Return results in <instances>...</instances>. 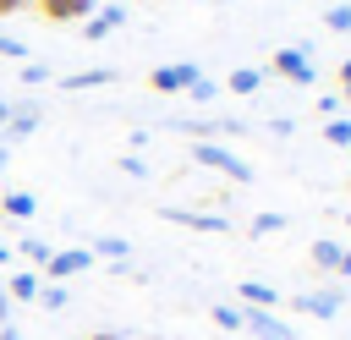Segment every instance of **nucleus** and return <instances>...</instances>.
<instances>
[{"label":"nucleus","instance_id":"f257e3e1","mask_svg":"<svg viewBox=\"0 0 351 340\" xmlns=\"http://www.w3.org/2000/svg\"><path fill=\"white\" fill-rule=\"evenodd\" d=\"M192 159H197L203 170H219V175H225V181H236V186H247V181H252V165H247L241 154L219 148V143H192Z\"/></svg>","mask_w":351,"mask_h":340},{"label":"nucleus","instance_id":"f03ea898","mask_svg":"<svg viewBox=\"0 0 351 340\" xmlns=\"http://www.w3.org/2000/svg\"><path fill=\"white\" fill-rule=\"evenodd\" d=\"M291 307H296V313H307V318H318V324H329V318L346 307V291H340V285H324V291H302V296H291Z\"/></svg>","mask_w":351,"mask_h":340},{"label":"nucleus","instance_id":"7ed1b4c3","mask_svg":"<svg viewBox=\"0 0 351 340\" xmlns=\"http://www.w3.org/2000/svg\"><path fill=\"white\" fill-rule=\"evenodd\" d=\"M241 329H247L252 340H296V329H291L280 313H269V307H241Z\"/></svg>","mask_w":351,"mask_h":340},{"label":"nucleus","instance_id":"20e7f679","mask_svg":"<svg viewBox=\"0 0 351 340\" xmlns=\"http://www.w3.org/2000/svg\"><path fill=\"white\" fill-rule=\"evenodd\" d=\"M197 77H203L197 60H176V66H154V71H148V88H154V93H186Z\"/></svg>","mask_w":351,"mask_h":340},{"label":"nucleus","instance_id":"39448f33","mask_svg":"<svg viewBox=\"0 0 351 340\" xmlns=\"http://www.w3.org/2000/svg\"><path fill=\"white\" fill-rule=\"evenodd\" d=\"M93 269V252L88 247H60V252H49V263H44V280L49 285H60V280H71V274H88Z\"/></svg>","mask_w":351,"mask_h":340},{"label":"nucleus","instance_id":"423d86ee","mask_svg":"<svg viewBox=\"0 0 351 340\" xmlns=\"http://www.w3.org/2000/svg\"><path fill=\"white\" fill-rule=\"evenodd\" d=\"M269 71H280L285 82H302V88H313V60H307V49H296V44L274 49V55H269Z\"/></svg>","mask_w":351,"mask_h":340},{"label":"nucleus","instance_id":"0eeeda50","mask_svg":"<svg viewBox=\"0 0 351 340\" xmlns=\"http://www.w3.org/2000/svg\"><path fill=\"white\" fill-rule=\"evenodd\" d=\"M27 11H38L44 22H82L99 11V0H33Z\"/></svg>","mask_w":351,"mask_h":340},{"label":"nucleus","instance_id":"6e6552de","mask_svg":"<svg viewBox=\"0 0 351 340\" xmlns=\"http://www.w3.org/2000/svg\"><path fill=\"white\" fill-rule=\"evenodd\" d=\"M170 225H186V230H208V236H230V219L225 214H197V208H165Z\"/></svg>","mask_w":351,"mask_h":340},{"label":"nucleus","instance_id":"1a4fd4ad","mask_svg":"<svg viewBox=\"0 0 351 340\" xmlns=\"http://www.w3.org/2000/svg\"><path fill=\"white\" fill-rule=\"evenodd\" d=\"M121 22H126V5H99L93 16H82V38H88V44H99V38H104V33H115Z\"/></svg>","mask_w":351,"mask_h":340},{"label":"nucleus","instance_id":"9d476101","mask_svg":"<svg viewBox=\"0 0 351 340\" xmlns=\"http://www.w3.org/2000/svg\"><path fill=\"white\" fill-rule=\"evenodd\" d=\"M236 296H241L247 307H269V313L280 307V291H274V285H263V280H241V285H236Z\"/></svg>","mask_w":351,"mask_h":340},{"label":"nucleus","instance_id":"9b49d317","mask_svg":"<svg viewBox=\"0 0 351 340\" xmlns=\"http://www.w3.org/2000/svg\"><path fill=\"white\" fill-rule=\"evenodd\" d=\"M104 82H115L110 66H93V71H71V77H60V88H71V93H82V88H104Z\"/></svg>","mask_w":351,"mask_h":340},{"label":"nucleus","instance_id":"f8f14e48","mask_svg":"<svg viewBox=\"0 0 351 340\" xmlns=\"http://www.w3.org/2000/svg\"><path fill=\"white\" fill-rule=\"evenodd\" d=\"M225 88L247 99V93H258V88H263V71H258V66H236V71L225 77Z\"/></svg>","mask_w":351,"mask_h":340},{"label":"nucleus","instance_id":"ddd939ff","mask_svg":"<svg viewBox=\"0 0 351 340\" xmlns=\"http://www.w3.org/2000/svg\"><path fill=\"white\" fill-rule=\"evenodd\" d=\"M307 258H313V269H318V274H335V269H340V241H313V247H307Z\"/></svg>","mask_w":351,"mask_h":340},{"label":"nucleus","instance_id":"4468645a","mask_svg":"<svg viewBox=\"0 0 351 340\" xmlns=\"http://www.w3.org/2000/svg\"><path fill=\"white\" fill-rule=\"evenodd\" d=\"M5 296H11V302H33V296H38V274H33V269L11 274V280H5Z\"/></svg>","mask_w":351,"mask_h":340},{"label":"nucleus","instance_id":"2eb2a0df","mask_svg":"<svg viewBox=\"0 0 351 340\" xmlns=\"http://www.w3.org/2000/svg\"><path fill=\"white\" fill-rule=\"evenodd\" d=\"M33 208H38L33 192H5L0 197V214H11V219H33Z\"/></svg>","mask_w":351,"mask_h":340},{"label":"nucleus","instance_id":"dca6fc26","mask_svg":"<svg viewBox=\"0 0 351 340\" xmlns=\"http://www.w3.org/2000/svg\"><path fill=\"white\" fill-rule=\"evenodd\" d=\"M33 302H38L44 313H60L71 296H66V285H49V280H38V296H33Z\"/></svg>","mask_w":351,"mask_h":340},{"label":"nucleus","instance_id":"f3484780","mask_svg":"<svg viewBox=\"0 0 351 340\" xmlns=\"http://www.w3.org/2000/svg\"><path fill=\"white\" fill-rule=\"evenodd\" d=\"M33 126H38V110H33V104H27V110H11V121H5V137H27Z\"/></svg>","mask_w":351,"mask_h":340},{"label":"nucleus","instance_id":"a211bd4d","mask_svg":"<svg viewBox=\"0 0 351 340\" xmlns=\"http://www.w3.org/2000/svg\"><path fill=\"white\" fill-rule=\"evenodd\" d=\"M88 252H93V258H132V241H121V236H99Z\"/></svg>","mask_w":351,"mask_h":340},{"label":"nucleus","instance_id":"6ab92c4d","mask_svg":"<svg viewBox=\"0 0 351 340\" xmlns=\"http://www.w3.org/2000/svg\"><path fill=\"white\" fill-rule=\"evenodd\" d=\"M324 137H329L335 148H351V121H346V115H329V121H324Z\"/></svg>","mask_w":351,"mask_h":340},{"label":"nucleus","instance_id":"aec40b11","mask_svg":"<svg viewBox=\"0 0 351 340\" xmlns=\"http://www.w3.org/2000/svg\"><path fill=\"white\" fill-rule=\"evenodd\" d=\"M16 252H22V258H33V263H38V269H44V263H49V252H55V247H49V241H38V236H22V247H16Z\"/></svg>","mask_w":351,"mask_h":340},{"label":"nucleus","instance_id":"412c9836","mask_svg":"<svg viewBox=\"0 0 351 340\" xmlns=\"http://www.w3.org/2000/svg\"><path fill=\"white\" fill-rule=\"evenodd\" d=\"M247 230H252V236H280V230H285V214H258Z\"/></svg>","mask_w":351,"mask_h":340},{"label":"nucleus","instance_id":"4be33fe9","mask_svg":"<svg viewBox=\"0 0 351 340\" xmlns=\"http://www.w3.org/2000/svg\"><path fill=\"white\" fill-rule=\"evenodd\" d=\"M208 318H214L219 329H241V307H230V302H219V307H208Z\"/></svg>","mask_w":351,"mask_h":340},{"label":"nucleus","instance_id":"5701e85b","mask_svg":"<svg viewBox=\"0 0 351 340\" xmlns=\"http://www.w3.org/2000/svg\"><path fill=\"white\" fill-rule=\"evenodd\" d=\"M324 27L329 33H351V5H329L324 11Z\"/></svg>","mask_w":351,"mask_h":340},{"label":"nucleus","instance_id":"b1692460","mask_svg":"<svg viewBox=\"0 0 351 340\" xmlns=\"http://www.w3.org/2000/svg\"><path fill=\"white\" fill-rule=\"evenodd\" d=\"M186 93H192L197 104H208V99H219V82H208V77H197V82H192Z\"/></svg>","mask_w":351,"mask_h":340},{"label":"nucleus","instance_id":"393cba45","mask_svg":"<svg viewBox=\"0 0 351 340\" xmlns=\"http://www.w3.org/2000/svg\"><path fill=\"white\" fill-rule=\"evenodd\" d=\"M22 82H27V88H38V82H49V66H38V60H27V66H22Z\"/></svg>","mask_w":351,"mask_h":340},{"label":"nucleus","instance_id":"a878e982","mask_svg":"<svg viewBox=\"0 0 351 340\" xmlns=\"http://www.w3.org/2000/svg\"><path fill=\"white\" fill-rule=\"evenodd\" d=\"M0 55H5V60H22V55H27V44H22V38H11V33H0Z\"/></svg>","mask_w":351,"mask_h":340},{"label":"nucleus","instance_id":"bb28decb","mask_svg":"<svg viewBox=\"0 0 351 340\" xmlns=\"http://www.w3.org/2000/svg\"><path fill=\"white\" fill-rule=\"evenodd\" d=\"M340 104H346L340 93H324V99H318V115H340Z\"/></svg>","mask_w":351,"mask_h":340},{"label":"nucleus","instance_id":"cd10ccee","mask_svg":"<svg viewBox=\"0 0 351 340\" xmlns=\"http://www.w3.org/2000/svg\"><path fill=\"white\" fill-rule=\"evenodd\" d=\"M33 0H0V16H16V11H27Z\"/></svg>","mask_w":351,"mask_h":340},{"label":"nucleus","instance_id":"c85d7f7f","mask_svg":"<svg viewBox=\"0 0 351 340\" xmlns=\"http://www.w3.org/2000/svg\"><path fill=\"white\" fill-rule=\"evenodd\" d=\"M340 280H351V247H340V269H335Z\"/></svg>","mask_w":351,"mask_h":340},{"label":"nucleus","instance_id":"c756f323","mask_svg":"<svg viewBox=\"0 0 351 340\" xmlns=\"http://www.w3.org/2000/svg\"><path fill=\"white\" fill-rule=\"evenodd\" d=\"M0 324H11V296H5V285H0Z\"/></svg>","mask_w":351,"mask_h":340},{"label":"nucleus","instance_id":"7c9ffc66","mask_svg":"<svg viewBox=\"0 0 351 340\" xmlns=\"http://www.w3.org/2000/svg\"><path fill=\"white\" fill-rule=\"evenodd\" d=\"M340 88H351V60H340Z\"/></svg>","mask_w":351,"mask_h":340},{"label":"nucleus","instance_id":"2f4dec72","mask_svg":"<svg viewBox=\"0 0 351 340\" xmlns=\"http://www.w3.org/2000/svg\"><path fill=\"white\" fill-rule=\"evenodd\" d=\"M0 340H22V335H16V324H0Z\"/></svg>","mask_w":351,"mask_h":340},{"label":"nucleus","instance_id":"473e14b6","mask_svg":"<svg viewBox=\"0 0 351 340\" xmlns=\"http://www.w3.org/2000/svg\"><path fill=\"white\" fill-rule=\"evenodd\" d=\"M11 258H16V247H5V241H0V263H11Z\"/></svg>","mask_w":351,"mask_h":340},{"label":"nucleus","instance_id":"72a5a7b5","mask_svg":"<svg viewBox=\"0 0 351 340\" xmlns=\"http://www.w3.org/2000/svg\"><path fill=\"white\" fill-rule=\"evenodd\" d=\"M82 340H121V335H110V329H99V335H82Z\"/></svg>","mask_w":351,"mask_h":340},{"label":"nucleus","instance_id":"f704fd0d","mask_svg":"<svg viewBox=\"0 0 351 340\" xmlns=\"http://www.w3.org/2000/svg\"><path fill=\"white\" fill-rule=\"evenodd\" d=\"M5 159H11V148H0V170H5Z\"/></svg>","mask_w":351,"mask_h":340},{"label":"nucleus","instance_id":"c9c22d12","mask_svg":"<svg viewBox=\"0 0 351 340\" xmlns=\"http://www.w3.org/2000/svg\"><path fill=\"white\" fill-rule=\"evenodd\" d=\"M346 99H351V88H346Z\"/></svg>","mask_w":351,"mask_h":340},{"label":"nucleus","instance_id":"e433bc0d","mask_svg":"<svg viewBox=\"0 0 351 340\" xmlns=\"http://www.w3.org/2000/svg\"><path fill=\"white\" fill-rule=\"evenodd\" d=\"M346 225H351V219H346Z\"/></svg>","mask_w":351,"mask_h":340}]
</instances>
